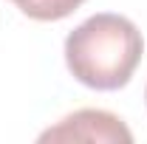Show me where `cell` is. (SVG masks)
Returning <instances> with one entry per match:
<instances>
[{"mask_svg":"<svg viewBox=\"0 0 147 144\" xmlns=\"http://www.w3.org/2000/svg\"><path fill=\"white\" fill-rule=\"evenodd\" d=\"M144 54L136 23L113 11L93 14L65 37V65L93 90H119L130 82Z\"/></svg>","mask_w":147,"mask_h":144,"instance_id":"1","label":"cell"},{"mask_svg":"<svg viewBox=\"0 0 147 144\" xmlns=\"http://www.w3.org/2000/svg\"><path fill=\"white\" fill-rule=\"evenodd\" d=\"M40 141H99V144H130L133 133L127 124L108 110L82 108L59 119L54 127L40 133Z\"/></svg>","mask_w":147,"mask_h":144,"instance_id":"2","label":"cell"},{"mask_svg":"<svg viewBox=\"0 0 147 144\" xmlns=\"http://www.w3.org/2000/svg\"><path fill=\"white\" fill-rule=\"evenodd\" d=\"M17 3V9L31 20H42V23H54L74 14L85 0H11Z\"/></svg>","mask_w":147,"mask_h":144,"instance_id":"3","label":"cell"},{"mask_svg":"<svg viewBox=\"0 0 147 144\" xmlns=\"http://www.w3.org/2000/svg\"><path fill=\"white\" fill-rule=\"evenodd\" d=\"M144 99H147V90H144Z\"/></svg>","mask_w":147,"mask_h":144,"instance_id":"4","label":"cell"}]
</instances>
